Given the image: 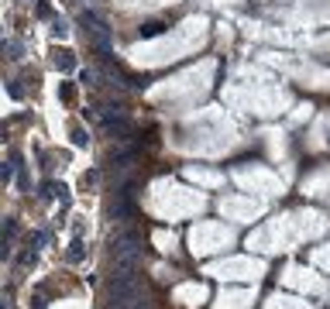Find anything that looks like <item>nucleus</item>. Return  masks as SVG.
<instances>
[{
  "label": "nucleus",
  "mask_w": 330,
  "mask_h": 309,
  "mask_svg": "<svg viewBox=\"0 0 330 309\" xmlns=\"http://www.w3.org/2000/svg\"><path fill=\"white\" fill-rule=\"evenodd\" d=\"M114 258H117V271H127L138 265L141 258V237L138 230H124L114 237Z\"/></svg>",
  "instance_id": "nucleus-1"
},
{
  "label": "nucleus",
  "mask_w": 330,
  "mask_h": 309,
  "mask_svg": "<svg viewBox=\"0 0 330 309\" xmlns=\"http://www.w3.org/2000/svg\"><path fill=\"white\" fill-rule=\"evenodd\" d=\"M79 21L86 24V38L93 41V48H97L100 55H110V28H107V24L93 14V11H83Z\"/></svg>",
  "instance_id": "nucleus-2"
},
{
  "label": "nucleus",
  "mask_w": 330,
  "mask_h": 309,
  "mask_svg": "<svg viewBox=\"0 0 330 309\" xmlns=\"http://www.w3.org/2000/svg\"><path fill=\"white\" fill-rule=\"evenodd\" d=\"M52 65H55L58 72H73V69H76V55H73L69 48H55V52H52Z\"/></svg>",
  "instance_id": "nucleus-3"
},
{
  "label": "nucleus",
  "mask_w": 330,
  "mask_h": 309,
  "mask_svg": "<svg viewBox=\"0 0 330 309\" xmlns=\"http://www.w3.org/2000/svg\"><path fill=\"white\" fill-rule=\"evenodd\" d=\"M138 35H141V38H158V35H165V24H162V21H145V24L138 28Z\"/></svg>",
  "instance_id": "nucleus-4"
},
{
  "label": "nucleus",
  "mask_w": 330,
  "mask_h": 309,
  "mask_svg": "<svg viewBox=\"0 0 330 309\" xmlns=\"http://www.w3.org/2000/svg\"><path fill=\"white\" fill-rule=\"evenodd\" d=\"M135 158H138V148H124V151H114V154H110V165L127 169V162H135Z\"/></svg>",
  "instance_id": "nucleus-5"
},
{
  "label": "nucleus",
  "mask_w": 330,
  "mask_h": 309,
  "mask_svg": "<svg viewBox=\"0 0 330 309\" xmlns=\"http://www.w3.org/2000/svg\"><path fill=\"white\" fill-rule=\"evenodd\" d=\"M83 258H86V248H83V241L76 237V241L69 244V251H65V261H69V265H79Z\"/></svg>",
  "instance_id": "nucleus-6"
},
{
  "label": "nucleus",
  "mask_w": 330,
  "mask_h": 309,
  "mask_svg": "<svg viewBox=\"0 0 330 309\" xmlns=\"http://www.w3.org/2000/svg\"><path fill=\"white\" fill-rule=\"evenodd\" d=\"M73 144H76V148H86V144H90V134H86L83 127H73Z\"/></svg>",
  "instance_id": "nucleus-7"
},
{
  "label": "nucleus",
  "mask_w": 330,
  "mask_h": 309,
  "mask_svg": "<svg viewBox=\"0 0 330 309\" xmlns=\"http://www.w3.org/2000/svg\"><path fill=\"white\" fill-rule=\"evenodd\" d=\"M65 31H69V24H65L62 18L52 21V35H55V38H65Z\"/></svg>",
  "instance_id": "nucleus-8"
},
{
  "label": "nucleus",
  "mask_w": 330,
  "mask_h": 309,
  "mask_svg": "<svg viewBox=\"0 0 330 309\" xmlns=\"http://www.w3.org/2000/svg\"><path fill=\"white\" fill-rule=\"evenodd\" d=\"M0 182H4V186L14 182V165H4V169H0Z\"/></svg>",
  "instance_id": "nucleus-9"
},
{
  "label": "nucleus",
  "mask_w": 330,
  "mask_h": 309,
  "mask_svg": "<svg viewBox=\"0 0 330 309\" xmlns=\"http://www.w3.org/2000/svg\"><path fill=\"white\" fill-rule=\"evenodd\" d=\"M38 18L41 21H52V7H48V4H38Z\"/></svg>",
  "instance_id": "nucleus-10"
},
{
  "label": "nucleus",
  "mask_w": 330,
  "mask_h": 309,
  "mask_svg": "<svg viewBox=\"0 0 330 309\" xmlns=\"http://www.w3.org/2000/svg\"><path fill=\"white\" fill-rule=\"evenodd\" d=\"M58 97H62V100H73V86H69V83H62V86H58Z\"/></svg>",
  "instance_id": "nucleus-11"
},
{
  "label": "nucleus",
  "mask_w": 330,
  "mask_h": 309,
  "mask_svg": "<svg viewBox=\"0 0 330 309\" xmlns=\"http://www.w3.org/2000/svg\"><path fill=\"white\" fill-rule=\"evenodd\" d=\"M11 234H18V223L14 220H4V237H11Z\"/></svg>",
  "instance_id": "nucleus-12"
},
{
  "label": "nucleus",
  "mask_w": 330,
  "mask_h": 309,
  "mask_svg": "<svg viewBox=\"0 0 330 309\" xmlns=\"http://www.w3.org/2000/svg\"><path fill=\"white\" fill-rule=\"evenodd\" d=\"M7 93H11L14 100H21V86H18V83H7Z\"/></svg>",
  "instance_id": "nucleus-13"
},
{
  "label": "nucleus",
  "mask_w": 330,
  "mask_h": 309,
  "mask_svg": "<svg viewBox=\"0 0 330 309\" xmlns=\"http://www.w3.org/2000/svg\"><path fill=\"white\" fill-rule=\"evenodd\" d=\"M79 79H83V83H86V86H90V83H93V79H97V76H93V72H90V69H83V72H79Z\"/></svg>",
  "instance_id": "nucleus-14"
}]
</instances>
